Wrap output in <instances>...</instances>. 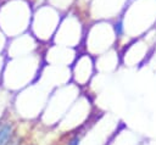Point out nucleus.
<instances>
[{"mask_svg":"<svg viewBox=\"0 0 156 145\" xmlns=\"http://www.w3.org/2000/svg\"><path fill=\"white\" fill-rule=\"evenodd\" d=\"M115 32H116L117 35H121V34L123 33V24H122L121 21H118V22L115 24Z\"/></svg>","mask_w":156,"mask_h":145,"instance_id":"nucleus-2","label":"nucleus"},{"mask_svg":"<svg viewBox=\"0 0 156 145\" xmlns=\"http://www.w3.org/2000/svg\"><path fill=\"white\" fill-rule=\"evenodd\" d=\"M69 145H78V139H74V140H72Z\"/></svg>","mask_w":156,"mask_h":145,"instance_id":"nucleus-3","label":"nucleus"},{"mask_svg":"<svg viewBox=\"0 0 156 145\" xmlns=\"http://www.w3.org/2000/svg\"><path fill=\"white\" fill-rule=\"evenodd\" d=\"M11 134V126L6 124L0 129V145H4Z\"/></svg>","mask_w":156,"mask_h":145,"instance_id":"nucleus-1","label":"nucleus"}]
</instances>
